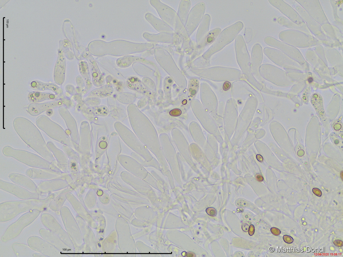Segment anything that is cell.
I'll list each match as a JSON object with an SVG mask.
<instances>
[{
	"mask_svg": "<svg viewBox=\"0 0 343 257\" xmlns=\"http://www.w3.org/2000/svg\"><path fill=\"white\" fill-rule=\"evenodd\" d=\"M13 125L15 131L25 143L44 159L57 166V162L41 134L34 124L26 118L18 117L15 119Z\"/></svg>",
	"mask_w": 343,
	"mask_h": 257,
	"instance_id": "1",
	"label": "cell"
},
{
	"mask_svg": "<svg viewBox=\"0 0 343 257\" xmlns=\"http://www.w3.org/2000/svg\"><path fill=\"white\" fill-rule=\"evenodd\" d=\"M3 154L17 159L28 166L34 168L49 169L56 172L63 173L61 169L55 165L38 155L29 152L15 149L9 146H6L3 149Z\"/></svg>",
	"mask_w": 343,
	"mask_h": 257,
	"instance_id": "2",
	"label": "cell"
},
{
	"mask_svg": "<svg viewBox=\"0 0 343 257\" xmlns=\"http://www.w3.org/2000/svg\"><path fill=\"white\" fill-rule=\"evenodd\" d=\"M235 45L237 63L243 73L247 80L260 89V83H258L251 71L250 56L242 35H238L236 38Z\"/></svg>",
	"mask_w": 343,
	"mask_h": 257,
	"instance_id": "3",
	"label": "cell"
},
{
	"mask_svg": "<svg viewBox=\"0 0 343 257\" xmlns=\"http://www.w3.org/2000/svg\"><path fill=\"white\" fill-rule=\"evenodd\" d=\"M36 123L38 128L52 139L67 146H71V140L61 126L48 117L42 115L36 118Z\"/></svg>",
	"mask_w": 343,
	"mask_h": 257,
	"instance_id": "4",
	"label": "cell"
},
{
	"mask_svg": "<svg viewBox=\"0 0 343 257\" xmlns=\"http://www.w3.org/2000/svg\"><path fill=\"white\" fill-rule=\"evenodd\" d=\"M243 27V23L239 21L223 30L206 52L205 54L206 58H209L212 54L223 49L226 45L232 42L242 30Z\"/></svg>",
	"mask_w": 343,
	"mask_h": 257,
	"instance_id": "5",
	"label": "cell"
},
{
	"mask_svg": "<svg viewBox=\"0 0 343 257\" xmlns=\"http://www.w3.org/2000/svg\"><path fill=\"white\" fill-rule=\"evenodd\" d=\"M208 78L215 81H234L243 77L242 72L238 69L223 67H214L207 70Z\"/></svg>",
	"mask_w": 343,
	"mask_h": 257,
	"instance_id": "6",
	"label": "cell"
},
{
	"mask_svg": "<svg viewBox=\"0 0 343 257\" xmlns=\"http://www.w3.org/2000/svg\"><path fill=\"white\" fill-rule=\"evenodd\" d=\"M71 101L66 98L57 101L38 104L32 103L29 105L28 110L29 113L33 116L38 115L52 108L64 105L67 108L71 106Z\"/></svg>",
	"mask_w": 343,
	"mask_h": 257,
	"instance_id": "7",
	"label": "cell"
},
{
	"mask_svg": "<svg viewBox=\"0 0 343 257\" xmlns=\"http://www.w3.org/2000/svg\"><path fill=\"white\" fill-rule=\"evenodd\" d=\"M263 52L262 47L259 44H255L252 49L250 61L251 71L254 76L260 81V68L262 60Z\"/></svg>",
	"mask_w": 343,
	"mask_h": 257,
	"instance_id": "8",
	"label": "cell"
},
{
	"mask_svg": "<svg viewBox=\"0 0 343 257\" xmlns=\"http://www.w3.org/2000/svg\"><path fill=\"white\" fill-rule=\"evenodd\" d=\"M27 176L30 178L43 179L62 178L64 173L56 172L49 169L38 168H29L26 171Z\"/></svg>",
	"mask_w": 343,
	"mask_h": 257,
	"instance_id": "9",
	"label": "cell"
},
{
	"mask_svg": "<svg viewBox=\"0 0 343 257\" xmlns=\"http://www.w3.org/2000/svg\"><path fill=\"white\" fill-rule=\"evenodd\" d=\"M47 145L56 158L57 167L60 169H62L64 172H67L69 161L65 154L61 150L57 148L51 142H48Z\"/></svg>",
	"mask_w": 343,
	"mask_h": 257,
	"instance_id": "10",
	"label": "cell"
},
{
	"mask_svg": "<svg viewBox=\"0 0 343 257\" xmlns=\"http://www.w3.org/2000/svg\"><path fill=\"white\" fill-rule=\"evenodd\" d=\"M31 87L34 91L50 90L55 93L62 99L65 98L63 89L54 83H45L38 81H34L31 83Z\"/></svg>",
	"mask_w": 343,
	"mask_h": 257,
	"instance_id": "11",
	"label": "cell"
},
{
	"mask_svg": "<svg viewBox=\"0 0 343 257\" xmlns=\"http://www.w3.org/2000/svg\"><path fill=\"white\" fill-rule=\"evenodd\" d=\"M28 98L29 102L32 103H40L48 100L57 101L63 99L57 95L38 91H31L29 93Z\"/></svg>",
	"mask_w": 343,
	"mask_h": 257,
	"instance_id": "12",
	"label": "cell"
},
{
	"mask_svg": "<svg viewBox=\"0 0 343 257\" xmlns=\"http://www.w3.org/2000/svg\"><path fill=\"white\" fill-rule=\"evenodd\" d=\"M58 110L60 114L65 121L67 127L71 132V137L72 138L73 137V133H76V134L77 132L76 124L75 120L65 106H60Z\"/></svg>",
	"mask_w": 343,
	"mask_h": 257,
	"instance_id": "13",
	"label": "cell"
},
{
	"mask_svg": "<svg viewBox=\"0 0 343 257\" xmlns=\"http://www.w3.org/2000/svg\"><path fill=\"white\" fill-rule=\"evenodd\" d=\"M65 60L59 59L56 64L54 73L55 82L57 85H62L65 81Z\"/></svg>",
	"mask_w": 343,
	"mask_h": 257,
	"instance_id": "14",
	"label": "cell"
},
{
	"mask_svg": "<svg viewBox=\"0 0 343 257\" xmlns=\"http://www.w3.org/2000/svg\"><path fill=\"white\" fill-rule=\"evenodd\" d=\"M9 178L15 184L20 185L30 190H32L31 187L32 184L35 185L30 179L22 175L13 173L9 175Z\"/></svg>",
	"mask_w": 343,
	"mask_h": 257,
	"instance_id": "15",
	"label": "cell"
},
{
	"mask_svg": "<svg viewBox=\"0 0 343 257\" xmlns=\"http://www.w3.org/2000/svg\"><path fill=\"white\" fill-rule=\"evenodd\" d=\"M113 91V89L111 86L105 85L100 88L94 89L90 93L89 96L99 97H106L112 94Z\"/></svg>",
	"mask_w": 343,
	"mask_h": 257,
	"instance_id": "16",
	"label": "cell"
},
{
	"mask_svg": "<svg viewBox=\"0 0 343 257\" xmlns=\"http://www.w3.org/2000/svg\"><path fill=\"white\" fill-rule=\"evenodd\" d=\"M91 111L95 115L98 116H106L109 112L108 108L104 106L93 107L91 108Z\"/></svg>",
	"mask_w": 343,
	"mask_h": 257,
	"instance_id": "17",
	"label": "cell"
},
{
	"mask_svg": "<svg viewBox=\"0 0 343 257\" xmlns=\"http://www.w3.org/2000/svg\"><path fill=\"white\" fill-rule=\"evenodd\" d=\"M221 32V29L219 28H217L214 29L210 32L209 36L206 39V42L208 43H210L215 41L218 38L219 35Z\"/></svg>",
	"mask_w": 343,
	"mask_h": 257,
	"instance_id": "18",
	"label": "cell"
},
{
	"mask_svg": "<svg viewBox=\"0 0 343 257\" xmlns=\"http://www.w3.org/2000/svg\"><path fill=\"white\" fill-rule=\"evenodd\" d=\"M235 204L238 207H246L248 205V203L246 201L241 199L237 200L235 202Z\"/></svg>",
	"mask_w": 343,
	"mask_h": 257,
	"instance_id": "19",
	"label": "cell"
},
{
	"mask_svg": "<svg viewBox=\"0 0 343 257\" xmlns=\"http://www.w3.org/2000/svg\"><path fill=\"white\" fill-rule=\"evenodd\" d=\"M311 89L309 88H308L306 89V91L303 93L302 96V100L304 102H307L308 100L309 97V96L310 93Z\"/></svg>",
	"mask_w": 343,
	"mask_h": 257,
	"instance_id": "20",
	"label": "cell"
},
{
	"mask_svg": "<svg viewBox=\"0 0 343 257\" xmlns=\"http://www.w3.org/2000/svg\"><path fill=\"white\" fill-rule=\"evenodd\" d=\"M206 212L208 215L212 217L216 216L217 214L216 210L213 207H209L206 210Z\"/></svg>",
	"mask_w": 343,
	"mask_h": 257,
	"instance_id": "21",
	"label": "cell"
},
{
	"mask_svg": "<svg viewBox=\"0 0 343 257\" xmlns=\"http://www.w3.org/2000/svg\"><path fill=\"white\" fill-rule=\"evenodd\" d=\"M171 116L173 117H177L181 115L182 112L180 109L175 108L170 111L169 113Z\"/></svg>",
	"mask_w": 343,
	"mask_h": 257,
	"instance_id": "22",
	"label": "cell"
},
{
	"mask_svg": "<svg viewBox=\"0 0 343 257\" xmlns=\"http://www.w3.org/2000/svg\"><path fill=\"white\" fill-rule=\"evenodd\" d=\"M284 241L288 244H291L294 241V239L292 237L289 235H284L283 237Z\"/></svg>",
	"mask_w": 343,
	"mask_h": 257,
	"instance_id": "23",
	"label": "cell"
},
{
	"mask_svg": "<svg viewBox=\"0 0 343 257\" xmlns=\"http://www.w3.org/2000/svg\"><path fill=\"white\" fill-rule=\"evenodd\" d=\"M270 231L272 234L275 236H278L281 233L280 230L276 227H272L270 229Z\"/></svg>",
	"mask_w": 343,
	"mask_h": 257,
	"instance_id": "24",
	"label": "cell"
},
{
	"mask_svg": "<svg viewBox=\"0 0 343 257\" xmlns=\"http://www.w3.org/2000/svg\"><path fill=\"white\" fill-rule=\"evenodd\" d=\"M251 31H252V30H251L250 31L249 30H246V29H245V41H246L247 38H248V36L249 42H250L251 41V38H252V34H252V32H251Z\"/></svg>",
	"mask_w": 343,
	"mask_h": 257,
	"instance_id": "25",
	"label": "cell"
},
{
	"mask_svg": "<svg viewBox=\"0 0 343 257\" xmlns=\"http://www.w3.org/2000/svg\"><path fill=\"white\" fill-rule=\"evenodd\" d=\"M231 85L230 82L228 81H226L224 83L223 86V89L224 91H227L231 88Z\"/></svg>",
	"mask_w": 343,
	"mask_h": 257,
	"instance_id": "26",
	"label": "cell"
},
{
	"mask_svg": "<svg viewBox=\"0 0 343 257\" xmlns=\"http://www.w3.org/2000/svg\"><path fill=\"white\" fill-rule=\"evenodd\" d=\"M312 191L314 194L316 196H318V197H321L322 196V192L318 188H314L313 189Z\"/></svg>",
	"mask_w": 343,
	"mask_h": 257,
	"instance_id": "27",
	"label": "cell"
},
{
	"mask_svg": "<svg viewBox=\"0 0 343 257\" xmlns=\"http://www.w3.org/2000/svg\"><path fill=\"white\" fill-rule=\"evenodd\" d=\"M249 234L250 236H252L254 235L255 232V228L253 225H251L249 226Z\"/></svg>",
	"mask_w": 343,
	"mask_h": 257,
	"instance_id": "28",
	"label": "cell"
},
{
	"mask_svg": "<svg viewBox=\"0 0 343 257\" xmlns=\"http://www.w3.org/2000/svg\"><path fill=\"white\" fill-rule=\"evenodd\" d=\"M334 244L335 246L337 247H342L343 246V241L341 240H335L334 241Z\"/></svg>",
	"mask_w": 343,
	"mask_h": 257,
	"instance_id": "29",
	"label": "cell"
},
{
	"mask_svg": "<svg viewBox=\"0 0 343 257\" xmlns=\"http://www.w3.org/2000/svg\"><path fill=\"white\" fill-rule=\"evenodd\" d=\"M242 230L244 231L245 232H247L249 231V226L248 224L245 223H243L242 226Z\"/></svg>",
	"mask_w": 343,
	"mask_h": 257,
	"instance_id": "30",
	"label": "cell"
},
{
	"mask_svg": "<svg viewBox=\"0 0 343 257\" xmlns=\"http://www.w3.org/2000/svg\"><path fill=\"white\" fill-rule=\"evenodd\" d=\"M255 177L256 180L259 182H262L264 180V177L260 174H257Z\"/></svg>",
	"mask_w": 343,
	"mask_h": 257,
	"instance_id": "31",
	"label": "cell"
},
{
	"mask_svg": "<svg viewBox=\"0 0 343 257\" xmlns=\"http://www.w3.org/2000/svg\"><path fill=\"white\" fill-rule=\"evenodd\" d=\"M334 128L335 130L336 131L340 130L341 128H342V125L339 123L335 124L334 126Z\"/></svg>",
	"mask_w": 343,
	"mask_h": 257,
	"instance_id": "32",
	"label": "cell"
},
{
	"mask_svg": "<svg viewBox=\"0 0 343 257\" xmlns=\"http://www.w3.org/2000/svg\"><path fill=\"white\" fill-rule=\"evenodd\" d=\"M256 157L257 161H258L259 162H262L263 160H264L262 156L260 154H257L256 155Z\"/></svg>",
	"mask_w": 343,
	"mask_h": 257,
	"instance_id": "33",
	"label": "cell"
},
{
	"mask_svg": "<svg viewBox=\"0 0 343 257\" xmlns=\"http://www.w3.org/2000/svg\"><path fill=\"white\" fill-rule=\"evenodd\" d=\"M52 113H53V110L52 109H50V110H47L46 111V114L48 116L52 115Z\"/></svg>",
	"mask_w": 343,
	"mask_h": 257,
	"instance_id": "34",
	"label": "cell"
},
{
	"mask_svg": "<svg viewBox=\"0 0 343 257\" xmlns=\"http://www.w3.org/2000/svg\"><path fill=\"white\" fill-rule=\"evenodd\" d=\"M313 81V79L312 78H310L308 79V81L309 83H311Z\"/></svg>",
	"mask_w": 343,
	"mask_h": 257,
	"instance_id": "35",
	"label": "cell"
},
{
	"mask_svg": "<svg viewBox=\"0 0 343 257\" xmlns=\"http://www.w3.org/2000/svg\"><path fill=\"white\" fill-rule=\"evenodd\" d=\"M341 177H342V180H343V172H342H342H341Z\"/></svg>",
	"mask_w": 343,
	"mask_h": 257,
	"instance_id": "36",
	"label": "cell"
}]
</instances>
